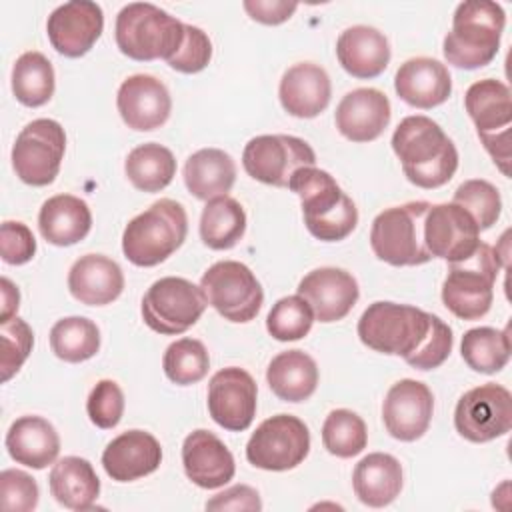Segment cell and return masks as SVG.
<instances>
[{
	"label": "cell",
	"instance_id": "6da1fadb",
	"mask_svg": "<svg viewBox=\"0 0 512 512\" xmlns=\"http://www.w3.org/2000/svg\"><path fill=\"white\" fill-rule=\"evenodd\" d=\"M358 338L364 346L402 356L416 370H434L452 352V328L436 314L410 304L388 300L372 302L358 320Z\"/></svg>",
	"mask_w": 512,
	"mask_h": 512
},
{
	"label": "cell",
	"instance_id": "7a4b0ae2",
	"mask_svg": "<svg viewBox=\"0 0 512 512\" xmlns=\"http://www.w3.org/2000/svg\"><path fill=\"white\" fill-rule=\"evenodd\" d=\"M392 150L406 178L418 188H440L458 168V150L438 122L428 116H406L392 134Z\"/></svg>",
	"mask_w": 512,
	"mask_h": 512
},
{
	"label": "cell",
	"instance_id": "3957f363",
	"mask_svg": "<svg viewBox=\"0 0 512 512\" xmlns=\"http://www.w3.org/2000/svg\"><path fill=\"white\" fill-rule=\"evenodd\" d=\"M288 188L298 194L304 224L314 238L338 242L356 228V204L326 170L304 166L292 174Z\"/></svg>",
	"mask_w": 512,
	"mask_h": 512
},
{
	"label": "cell",
	"instance_id": "277c9868",
	"mask_svg": "<svg viewBox=\"0 0 512 512\" xmlns=\"http://www.w3.org/2000/svg\"><path fill=\"white\" fill-rule=\"evenodd\" d=\"M506 14L500 4L488 0L460 2L452 16V28L444 36V58L464 70L490 64L500 48Z\"/></svg>",
	"mask_w": 512,
	"mask_h": 512
},
{
	"label": "cell",
	"instance_id": "5b68a950",
	"mask_svg": "<svg viewBox=\"0 0 512 512\" xmlns=\"http://www.w3.org/2000/svg\"><path fill=\"white\" fill-rule=\"evenodd\" d=\"M188 232V216L180 202L160 198L134 216L122 234V252L134 266H156L174 254Z\"/></svg>",
	"mask_w": 512,
	"mask_h": 512
},
{
	"label": "cell",
	"instance_id": "8992f818",
	"mask_svg": "<svg viewBox=\"0 0 512 512\" xmlns=\"http://www.w3.org/2000/svg\"><path fill=\"white\" fill-rule=\"evenodd\" d=\"M114 34L120 52L132 60H168L182 44L184 22L154 4L132 2L118 12Z\"/></svg>",
	"mask_w": 512,
	"mask_h": 512
},
{
	"label": "cell",
	"instance_id": "52a82bcc",
	"mask_svg": "<svg viewBox=\"0 0 512 512\" xmlns=\"http://www.w3.org/2000/svg\"><path fill=\"white\" fill-rule=\"evenodd\" d=\"M502 268L500 254L486 242L460 262H450L442 284L444 306L462 320H478L488 314L494 300V284Z\"/></svg>",
	"mask_w": 512,
	"mask_h": 512
},
{
	"label": "cell",
	"instance_id": "ba28073f",
	"mask_svg": "<svg viewBox=\"0 0 512 512\" xmlns=\"http://www.w3.org/2000/svg\"><path fill=\"white\" fill-rule=\"evenodd\" d=\"M430 202L414 200L382 210L370 228L376 258L390 266H420L432 256L424 244V218Z\"/></svg>",
	"mask_w": 512,
	"mask_h": 512
},
{
	"label": "cell",
	"instance_id": "9c48e42d",
	"mask_svg": "<svg viewBox=\"0 0 512 512\" xmlns=\"http://www.w3.org/2000/svg\"><path fill=\"white\" fill-rule=\"evenodd\" d=\"M464 106L476 126L478 138L502 174H510V126L512 98L504 82L484 78L464 94Z\"/></svg>",
	"mask_w": 512,
	"mask_h": 512
},
{
	"label": "cell",
	"instance_id": "30bf717a",
	"mask_svg": "<svg viewBox=\"0 0 512 512\" xmlns=\"http://www.w3.org/2000/svg\"><path fill=\"white\" fill-rule=\"evenodd\" d=\"M206 306L208 300L200 286L180 276H164L146 290L142 318L150 330L174 336L192 328Z\"/></svg>",
	"mask_w": 512,
	"mask_h": 512
},
{
	"label": "cell",
	"instance_id": "8fae6325",
	"mask_svg": "<svg viewBox=\"0 0 512 512\" xmlns=\"http://www.w3.org/2000/svg\"><path fill=\"white\" fill-rule=\"evenodd\" d=\"M208 304L230 322H250L262 308L264 292L254 272L236 260L212 264L200 278Z\"/></svg>",
	"mask_w": 512,
	"mask_h": 512
},
{
	"label": "cell",
	"instance_id": "7c38bea8",
	"mask_svg": "<svg viewBox=\"0 0 512 512\" xmlns=\"http://www.w3.org/2000/svg\"><path fill=\"white\" fill-rule=\"evenodd\" d=\"M66 150L64 128L52 118L26 124L12 146V168L30 186H48L58 176Z\"/></svg>",
	"mask_w": 512,
	"mask_h": 512
},
{
	"label": "cell",
	"instance_id": "4fadbf2b",
	"mask_svg": "<svg viewBox=\"0 0 512 512\" xmlns=\"http://www.w3.org/2000/svg\"><path fill=\"white\" fill-rule=\"evenodd\" d=\"M310 452L308 426L292 414L266 418L246 444V458L252 466L270 472L292 470Z\"/></svg>",
	"mask_w": 512,
	"mask_h": 512
},
{
	"label": "cell",
	"instance_id": "5bb4252c",
	"mask_svg": "<svg viewBox=\"0 0 512 512\" xmlns=\"http://www.w3.org/2000/svg\"><path fill=\"white\" fill-rule=\"evenodd\" d=\"M316 154L310 144L290 134L254 136L242 152V166L248 176L262 184L284 188L292 174L304 166H314Z\"/></svg>",
	"mask_w": 512,
	"mask_h": 512
},
{
	"label": "cell",
	"instance_id": "9a60e30c",
	"mask_svg": "<svg viewBox=\"0 0 512 512\" xmlns=\"http://www.w3.org/2000/svg\"><path fill=\"white\" fill-rule=\"evenodd\" d=\"M456 432L476 444L490 442L512 428V394L508 388L488 382L468 390L454 410Z\"/></svg>",
	"mask_w": 512,
	"mask_h": 512
},
{
	"label": "cell",
	"instance_id": "2e32d148",
	"mask_svg": "<svg viewBox=\"0 0 512 512\" xmlns=\"http://www.w3.org/2000/svg\"><path fill=\"white\" fill-rule=\"evenodd\" d=\"M480 242V230L464 208L454 202L430 204L424 218V244L432 258H442L448 264L460 262Z\"/></svg>",
	"mask_w": 512,
	"mask_h": 512
},
{
	"label": "cell",
	"instance_id": "e0dca14e",
	"mask_svg": "<svg viewBox=\"0 0 512 512\" xmlns=\"http://www.w3.org/2000/svg\"><path fill=\"white\" fill-rule=\"evenodd\" d=\"M258 388L250 372L238 366L218 370L208 384V412L212 420L230 430H246L256 416Z\"/></svg>",
	"mask_w": 512,
	"mask_h": 512
},
{
	"label": "cell",
	"instance_id": "ac0fdd59",
	"mask_svg": "<svg viewBox=\"0 0 512 512\" xmlns=\"http://www.w3.org/2000/svg\"><path fill=\"white\" fill-rule=\"evenodd\" d=\"M104 30V12L96 2L72 0L52 10L46 32L52 48L68 58L84 56Z\"/></svg>",
	"mask_w": 512,
	"mask_h": 512
},
{
	"label": "cell",
	"instance_id": "d6986e66",
	"mask_svg": "<svg viewBox=\"0 0 512 512\" xmlns=\"http://www.w3.org/2000/svg\"><path fill=\"white\" fill-rule=\"evenodd\" d=\"M434 412V396L424 382L404 378L390 386L384 404L382 420L388 434L402 442H414L430 426Z\"/></svg>",
	"mask_w": 512,
	"mask_h": 512
},
{
	"label": "cell",
	"instance_id": "ffe728a7",
	"mask_svg": "<svg viewBox=\"0 0 512 512\" xmlns=\"http://www.w3.org/2000/svg\"><path fill=\"white\" fill-rule=\"evenodd\" d=\"M116 106L128 128L136 132H150L168 120L172 98L164 82L156 76L134 74L120 84Z\"/></svg>",
	"mask_w": 512,
	"mask_h": 512
},
{
	"label": "cell",
	"instance_id": "44dd1931",
	"mask_svg": "<svg viewBox=\"0 0 512 512\" xmlns=\"http://www.w3.org/2000/svg\"><path fill=\"white\" fill-rule=\"evenodd\" d=\"M298 296H302L314 312V318L328 324L338 322L354 308L360 296L356 278L334 266H324L308 272L298 284Z\"/></svg>",
	"mask_w": 512,
	"mask_h": 512
},
{
	"label": "cell",
	"instance_id": "7402d4cb",
	"mask_svg": "<svg viewBox=\"0 0 512 512\" xmlns=\"http://www.w3.org/2000/svg\"><path fill=\"white\" fill-rule=\"evenodd\" d=\"M182 464L188 480L196 486L214 490L234 478L236 464L226 444L210 430H194L184 438Z\"/></svg>",
	"mask_w": 512,
	"mask_h": 512
},
{
	"label": "cell",
	"instance_id": "603a6c76",
	"mask_svg": "<svg viewBox=\"0 0 512 512\" xmlns=\"http://www.w3.org/2000/svg\"><path fill=\"white\" fill-rule=\"evenodd\" d=\"M390 100L378 88H356L336 108V128L352 142H372L390 124Z\"/></svg>",
	"mask_w": 512,
	"mask_h": 512
},
{
	"label": "cell",
	"instance_id": "cb8c5ba5",
	"mask_svg": "<svg viewBox=\"0 0 512 512\" xmlns=\"http://www.w3.org/2000/svg\"><path fill=\"white\" fill-rule=\"evenodd\" d=\"M162 462L160 442L144 430H128L116 436L102 452V466L116 482H132L152 474Z\"/></svg>",
	"mask_w": 512,
	"mask_h": 512
},
{
	"label": "cell",
	"instance_id": "d4e9b609",
	"mask_svg": "<svg viewBox=\"0 0 512 512\" xmlns=\"http://www.w3.org/2000/svg\"><path fill=\"white\" fill-rule=\"evenodd\" d=\"M394 90L406 104L430 110L448 100L452 78L448 68L428 56L410 58L396 70Z\"/></svg>",
	"mask_w": 512,
	"mask_h": 512
},
{
	"label": "cell",
	"instance_id": "484cf974",
	"mask_svg": "<svg viewBox=\"0 0 512 512\" xmlns=\"http://www.w3.org/2000/svg\"><path fill=\"white\" fill-rule=\"evenodd\" d=\"M332 96L328 72L312 62L290 66L278 88L282 108L296 118H314L326 110Z\"/></svg>",
	"mask_w": 512,
	"mask_h": 512
},
{
	"label": "cell",
	"instance_id": "4316f807",
	"mask_svg": "<svg viewBox=\"0 0 512 512\" xmlns=\"http://www.w3.org/2000/svg\"><path fill=\"white\" fill-rule=\"evenodd\" d=\"M68 290L86 306L110 304L124 290L122 268L104 254L80 256L68 272Z\"/></svg>",
	"mask_w": 512,
	"mask_h": 512
},
{
	"label": "cell",
	"instance_id": "83f0119b",
	"mask_svg": "<svg viewBox=\"0 0 512 512\" xmlns=\"http://www.w3.org/2000/svg\"><path fill=\"white\" fill-rule=\"evenodd\" d=\"M336 56L354 78H376L390 62V44L378 28L356 24L338 36Z\"/></svg>",
	"mask_w": 512,
	"mask_h": 512
},
{
	"label": "cell",
	"instance_id": "f1b7e54d",
	"mask_svg": "<svg viewBox=\"0 0 512 512\" xmlns=\"http://www.w3.org/2000/svg\"><path fill=\"white\" fill-rule=\"evenodd\" d=\"M6 448L14 462L42 470L56 460L60 452V436L46 418L22 416L8 428Z\"/></svg>",
	"mask_w": 512,
	"mask_h": 512
},
{
	"label": "cell",
	"instance_id": "f546056e",
	"mask_svg": "<svg viewBox=\"0 0 512 512\" xmlns=\"http://www.w3.org/2000/svg\"><path fill=\"white\" fill-rule=\"evenodd\" d=\"M38 228L46 242L54 246H72L84 240L92 228L88 204L72 194L48 198L38 212Z\"/></svg>",
	"mask_w": 512,
	"mask_h": 512
},
{
	"label": "cell",
	"instance_id": "4dcf8cb0",
	"mask_svg": "<svg viewBox=\"0 0 512 512\" xmlns=\"http://www.w3.org/2000/svg\"><path fill=\"white\" fill-rule=\"evenodd\" d=\"M352 486L362 504L370 508L388 506L402 490V466L392 454L372 452L356 464Z\"/></svg>",
	"mask_w": 512,
	"mask_h": 512
},
{
	"label": "cell",
	"instance_id": "1f68e13d",
	"mask_svg": "<svg viewBox=\"0 0 512 512\" xmlns=\"http://www.w3.org/2000/svg\"><path fill=\"white\" fill-rule=\"evenodd\" d=\"M236 180L232 156L220 148H202L184 164V184L198 200L228 196Z\"/></svg>",
	"mask_w": 512,
	"mask_h": 512
},
{
	"label": "cell",
	"instance_id": "d6a6232c",
	"mask_svg": "<svg viewBox=\"0 0 512 512\" xmlns=\"http://www.w3.org/2000/svg\"><path fill=\"white\" fill-rule=\"evenodd\" d=\"M50 494L70 510H88L100 496V480L94 466L80 456L60 458L48 476Z\"/></svg>",
	"mask_w": 512,
	"mask_h": 512
},
{
	"label": "cell",
	"instance_id": "836d02e7",
	"mask_svg": "<svg viewBox=\"0 0 512 512\" xmlns=\"http://www.w3.org/2000/svg\"><path fill=\"white\" fill-rule=\"evenodd\" d=\"M270 390L284 402H304L318 386V366L302 350H286L272 358L266 368Z\"/></svg>",
	"mask_w": 512,
	"mask_h": 512
},
{
	"label": "cell",
	"instance_id": "e575fe53",
	"mask_svg": "<svg viewBox=\"0 0 512 512\" xmlns=\"http://www.w3.org/2000/svg\"><path fill=\"white\" fill-rule=\"evenodd\" d=\"M246 232V212L232 196L206 202L200 216V238L212 250L234 248Z\"/></svg>",
	"mask_w": 512,
	"mask_h": 512
},
{
	"label": "cell",
	"instance_id": "d590c367",
	"mask_svg": "<svg viewBox=\"0 0 512 512\" xmlns=\"http://www.w3.org/2000/svg\"><path fill=\"white\" fill-rule=\"evenodd\" d=\"M124 172L134 188L142 192H160L176 176V158L166 146L146 142L128 152Z\"/></svg>",
	"mask_w": 512,
	"mask_h": 512
},
{
	"label": "cell",
	"instance_id": "8d00e7d4",
	"mask_svg": "<svg viewBox=\"0 0 512 512\" xmlns=\"http://www.w3.org/2000/svg\"><path fill=\"white\" fill-rule=\"evenodd\" d=\"M54 68L50 60L36 50L20 54L12 68V92L24 106L38 108L54 94Z\"/></svg>",
	"mask_w": 512,
	"mask_h": 512
},
{
	"label": "cell",
	"instance_id": "74e56055",
	"mask_svg": "<svg viewBox=\"0 0 512 512\" xmlns=\"http://www.w3.org/2000/svg\"><path fill=\"white\" fill-rule=\"evenodd\" d=\"M460 352L464 362L480 374L500 372L510 360V336L506 330H496L490 326L470 328L462 336Z\"/></svg>",
	"mask_w": 512,
	"mask_h": 512
},
{
	"label": "cell",
	"instance_id": "f35d334b",
	"mask_svg": "<svg viewBox=\"0 0 512 512\" xmlns=\"http://www.w3.org/2000/svg\"><path fill=\"white\" fill-rule=\"evenodd\" d=\"M50 348L64 362H84L100 350V330L84 316L62 318L50 330Z\"/></svg>",
	"mask_w": 512,
	"mask_h": 512
},
{
	"label": "cell",
	"instance_id": "ab89813d",
	"mask_svg": "<svg viewBox=\"0 0 512 512\" xmlns=\"http://www.w3.org/2000/svg\"><path fill=\"white\" fill-rule=\"evenodd\" d=\"M368 430L364 420L346 408L332 410L322 424V444L338 458H352L366 448Z\"/></svg>",
	"mask_w": 512,
	"mask_h": 512
},
{
	"label": "cell",
	"instance_id": "60d3db41",
	"mask_svg": "<svg viewBox=\"0 0 512 512\" xmlns=\"http://www.w3.org/2000/svg\"><path fill=\"white\" fill-rule=\"evenodd\" d=\"M162 368L170 382L178 386H190L208 374L210 356L200 340L180 338L166 348Z\"/></svg>",
	"mask_w": 512,
	"mask_h": 512
},
{
	"label": "cell",
	"instance_id": "b9f144b4",
	"mask_svg": "<svg viewBox=\"0 0 512 512\" xmlns=\"http://www.w3.org/2000/svg\"><path fill=\"white\" fill-rule=\"evenodd\" d=\"M314 324V312L302 296L280 298L266 316V330L280 342L304 338Z\"/></svg>",
	"mask_w": 512,
	"mask_h": 512
},
{
	"label": "cell",
	"instance_id": "7bdbcfd3",
	"mask_svg": "<svg viewBox=\"0 0 512 512\" xmlns=\"http://www.w3.org/2000/svg\"><path fill=\"white\" fill-rule=\"evenodd\" d=\"M454 204L464 208L472 220L476 222L478 230H488L492 224H496L500 210H502V200L500 192L494 184L482 178H472L462 182L452 198Z\"/></svg>",
	"mask_w": 512,
	"mask_h": 512
},
{
	"label": "cell",
	"instance_id": "ee69618b",
	"mask_svg": "<svg viewBox=\"0 0 512 512\" xmlns=\"http://www.w3.org/2000/svg\"><path fill=\"white\" fill-rule=\"evenodd\" d=\"M0 342H2L0 372H2V382H8L30 356L34 334L26 320L14 316L8 322L0 324Z\"/></svg>",
	"mask_w": 512,
	"mask_h": 512
},
{
	"label": "cell",
	"instance_id": "f6af8a7d",
	"mask_svg": "<svg viewBox=\"0 0 512 512\" xmlns=\"http://www.w3.org/2000/svg\"><path fill=\"white\" fill-rule=\"evenodd\" d=\"M86 412L94 426L108 430L118 426L124 414V392L114 380H100L90 390Z\"/></svg>",
	"mask_w": 512,
	"mask_h": 512
},
{
	"label": "cell",
	"instance_id": "bcb514c9",
	"mask_svg": "<svg viewBox=\"0 0 512 512\" xmlns=\"http://www.w3.org/2000/svg\"><path fill=\"white\" fill-rule=\"evenodd\" d=\"M212 58V42L208 34L192 24H184V38L180 48L172 58H168V66L182 74H196L208 66Z\"/></svg>",
	"mask_w": 512,
	"mask_h": 512
},
{
	"label": "cell",
	"instance_id": "7dc6e473",
	"mask_svg": "<svg viewBox=\"0 0 512 512\" xmlns=\"http://www.w3.org/2000/svg\"><path fill=\"white\" fill-rule=\"evenodd\" d=\"M38 484L24 470L6 468L0 474V508L6 512H30L38 504Z\"/></svg>",
	"mask_w": 512,
	"mask_h": 512
},
{
	"label": "cell",
	"instance_id": "c3c4849f",
	"mask_svg": "<svg viewBox=\"0 0 512 512\" xmlns=\"http://www.w3.org/2000/svg\"><path fill=\"white\" fill-rule=\"evenodd\" d=\"M0 254L6 264H26L36 254V238L32 230L14 220H6L0 226Z\"/></svg>",
	"mask_w": 512,
	"mask_h": 512
},
{
	"label": "cell",
	"instance_id": "681fc988",
	"mask_svg": "<svg viewBox=\"0 0 512 512\" xmlns=\"http://www.w3.org/2000/svg\"><path fill=\"white\" fill-rule=\"evenodd\" d=\"M206 510H262L260 496L254 488L246 484H236L224 492L212 496L206 502Z\"/></svg>",
	"mask_w": 512,
	"mask_h": 512
},
{
	"label": "cell",
	"instance_id": "f907efd6",
	"mask_svg": "<svg viewBox=\"0 0 512 512\" xmlns=\"http://www.w3.org/2000/svg\"><path fill=\"white\" fill-rule=\"evenodd\" d=\"M242 6L252 20L268 26L286 22L298 8L296 2H286V0H244Z\"/></svg>",
	"mask_w": 512,
	"mask_h": 512
},
{
	"label": "cell",
	"instance_id": "816d5d0a",
	"mask_svg": "<svg viewBox=\"0 0 512 512\" xmlns=\"http://www.w3.org/2000/svg\"><path fill=\"white\" fill-rule=\"evenodd\" d=\"M0 286H2V314H0V324H2L16 316L20 306V292L12 284V280H8L6 276L0 280Z\"/></svg>",
	"mask_w": 512,
	"mask_h": 512
}]
</instances>
